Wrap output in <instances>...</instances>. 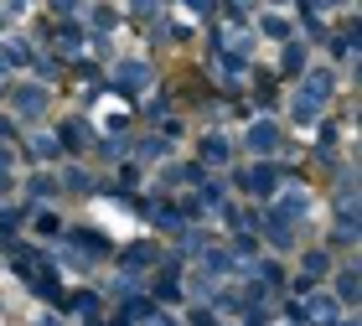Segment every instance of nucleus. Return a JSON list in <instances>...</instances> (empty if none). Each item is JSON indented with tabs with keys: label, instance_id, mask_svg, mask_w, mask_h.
Masks as SVG:
<instances>
[{
	"label": "nucleus",
	"instance_id": "f257e3e1",
	"mask_svg": "<svg viewBox=\"0 0 362 326\" xmlns=\"http://www.w3.org/2000/svg\"><path fill=\"white\" fill-rule=\"evenodd\" d=\"M305 316H311V326H337V301L331 295H311Z\"/></svg>",
	"mask_w": 362,
	"mask_h": 326
},
{
	"label": "nucleus",
	"instance_id": "f03ea898",
	"mask_svg": "<svg viewBox=\"0 0 362 326\" xmlns=\"http://www.w3.org/2000/svg\"><path fill=\"white\" fill-rule=\"evenodd\" d=\"M280 73H290V78H295V73H305V47L300 42H290L280 52Z\"/></svg>",
	"mask_w": 362,
	"mask_h": 326
},
{
	"label": "nucleus",
	"instance_id": "7ed1b4c3",
	"mask_svg": "<svg viewBox=\"0 0 362 326\" xmlns=\"http://www.w3.org/2000/svg\"><path fill=\"white\" fill-rule=\"evenodd\" d=\"M274 125H254V135H248V145H254V151H274Z\"/></svg>",
	"mask_w": 362,
	"mask_h": 326
},
{
	"label": "nucleus",
	"instance_id": "20e7f679",
	"mask_svg": "<svg viewBox=\"0 0 362 326\" xmlns=\"http://www.w3.org/2000/svg\"><path fill=\"white\" fill-rule=\"evenodd\" d=\"M280 212H285L290 223H300V218H305V192H290V197L280 202Z\"/></svg>",
	"mask_w": 362,
	"mask_h": 326
},
{
	"label": "nucleus",
	"instance_id": "39448f33",
	"mask_svg": "<svg viewBox=\"0 0 362 326\" xmlns=\"http://www.w3.org/2000/svg\"><path fill=\"white\" fill-rule=\"evenodd\" d=\"M274 181H280V176L269 171V166H259V171L248 176V192H274Z\"/></svg>",
	"mask_w": 362,
	"mask_h": 326
},
{
	"label": "nucleus",
	"instance_id": "423d86ee",
	"mask_svg": "<svg viewBox=\"0 0 362 326\" xmlns=\"http://www.w3.org/2000/svg\"><path fill=\"white\" fill-rule=\"evenodd\" d=\"M145 264H151V249H145V244L125 249V269H145Z\"/></svg>",
	"mask_w": 362,
	"mask_h": 326
},
{
	"label": "nucleus",
	"instance_id": "0eeeda50",
	"mask_svg": "<svg viewBox=\"0 0 362 326\" xmlns=\"http://www.w3.org/2000/svg\"><path fill=\"white\" fill-rule=\"evenodd\" d=\"M202 155H207V161H222V155H228V140L207 135V140H202Z\"/></svg>",
	"mask_w": 362,
	"mask_h": 326
},
{
	"label": "nucleus",
	"instance_id": "6e6552de",
	"mask_svg": "<svg viewBox=\"0 0 362 326\" xmlns=\"http://www.w3.org/2000/svg\"><path fill=\"white\" fill-rule=\"evenodd\" d=\"M305 275H331V259H321V249L305 254Z\"/></svg>",
	"mask_w": 362,
	"mask_h": 326
},
{
	"label": "nucleus",
	"instance_id": "1a4fd4ad",
	"mask_svg": "<svg viewBox=\"0 0 362 326\" xmlns=\"http://www.w3.org/2000/svg\"><path fill=\"white\" fill-rule=\"evenodd\" d=\"M341 305H357V275L352 269L341 275Z\"/></svg>",
	"mask_w": 362,
	"mask_h": 326
},
{
	"label": "nucleus",
	"instance_id": "9d476101",
	"mask_svg": "<svg viewBox=\"0 0 362 326\" xmlns=\"http://www.w3.org/2000/svg\"><path fill=\"white\" fill-rule=\"evenodd\" d=\"M73 311H83V316H88V311H99L94 290H78V295H73Z\"/></svg>",
	"mask_w": 362,
	"mask_h": 326
},
{
	"label": "nucleus",
	"instance_id": "9b49d317",
	"mask_svg": "<svg viewBox=\"0 0 362 326\" xmlns=\"http://www.w3.org/2000/svg\"><path fill=\"white\" fill-rule=\"evenodd\" d=\"M119 78H125V83H145V68H140V62H125V68H119Z\"/></svg>",
	"mask_w": 362,
	"mask_h": 326
},
{
	"label": "nucleus",
	"instance_id": "f8f14e48",
	"mask_svg": "<svg viewBox=\"0 0 362 326\" xmlns=\"http://www.w3.org/2000/svg\"><path fill=\"white\" fill-rule=\"evenodd\" d=\"M192 326H218V321H212L207 311H197V316H192Z\"/></svg>",
	"mask_w": 362,
	"mask_h": 326
},
{
	"label": "nucleus",
	"instance_id": "ddd939ff",
	"mask_svg": "<svg viewBox=\"0 0 362 326\" xmlns=\"http://www.w3.org/2000/svg\"><path fill=\"white\" fill-rule=\"evenodd\" d=\"M187 11H212V0H187Z\"/></svg>",
	"mask_w": 362,
	"mask_h": 326
},
{
	"label": "nucleus",
	"instance_id": "4468645a",
	"mask_svg": "<svg viewBox=\"0 0 362 326\" xmlns=\"http://www.w3.org/2000/svg\"><path fill=\"white\" fill-rule=\"evenodd\" d=\"M145 326H176V321H171V316H151Z\"/></svg>",
	"mask_w": 362,
	"mask_h": 326
},
{
	"label": "nucleus",
	"instance_id": "2eb2a0df",
	"mask_svg": "<svg viewBox=\"0 0 362 326\" xmlns=\"http://www.w3.org/2000/svg\"><path fill=\"white\" fill-rule=\"evenodd\" d=\"M315 5H331V0H315Z\"/></svg>",
	"mask_w": 362,
	"mask_h": 326
},
{
	"label": "nucleus",
	"instance_id": "dca6fc26",
	"mask_svg": "<svg viewBox=\"0 0 362 326\" xmlns=\"http://www.w3.org/2000/svg\"><path fill=\"white\" fill-rule=\"evenodd\" d=\"M295 326H300V321H295Z\"/></svg>",
	"mask_w": 362,
	"mask_h": 326
}]
</instances>
